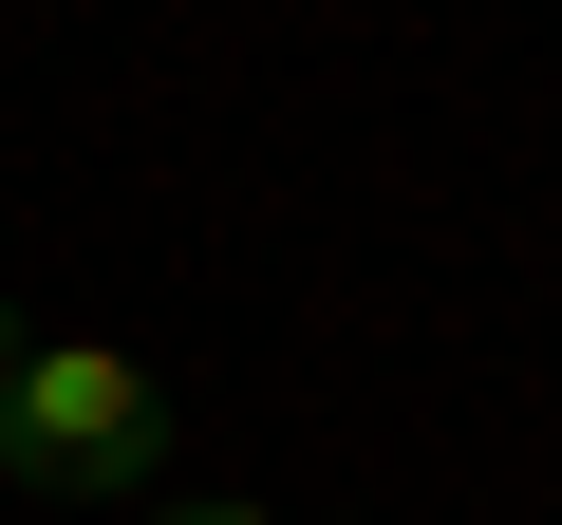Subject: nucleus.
Wrapping results in <instances>:
<instances>
[{"label": "nucleus", "instance_id": "f257e3e1", "mask_svg": "<svg viewBox=\"0 0 562 525\" xmlns=\"http://www.w3.org/2000/svg\"><path fill=\"white\" fill-rule=\"evenodd\" d=\"M0 469H20V488H57V506L150 488V469H169V394H150V357H113V338H20Z\"/></svg>", "mask_w": 562, "mask_h": 525}, {"label": "nucleus", "instance_id": "f03ea898", "mask_svg": "<svg viewBox=\"0 0 562 525\" xmlns=\"http://www.w3.org/2000/svg\"><path fill=\"white\" fill-rule=\"evenodd\" d=\"M150 525H262V506H150Z\"/></svg>", "mask_w": 562, "mask_h": 525}, {"label": "nucleus", "instance_id": "7ed1b4c3", "mask_svg": "<svg viewBox=\"0 0 562 525\" xmlns=\"http://www.w3.org/2000/svg\"><path fill=\"white\" fill-rule=\"evenodd\" d=\"M0 394H20V320H0Z\"/></svg>", "mask_w": 562, "mask_h": 525}]
</instances>
